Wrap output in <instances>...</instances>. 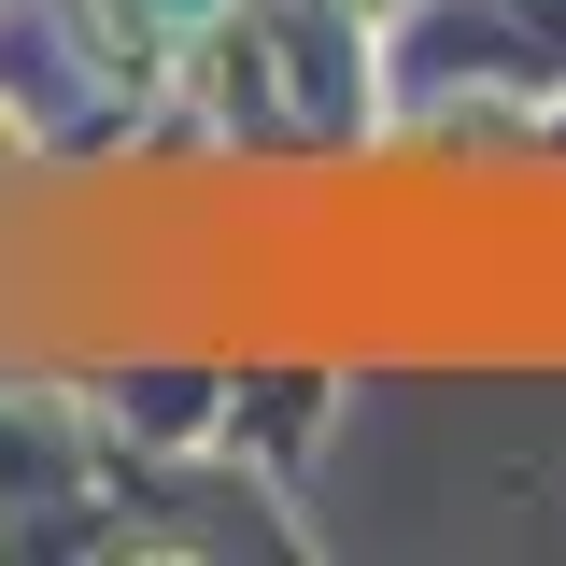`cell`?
Listing matches in <instances>:
<instances>
[{"label":"cell","instance_id":"6da1fadb","mask_svg":"<svg viewBox=\"0 0 566 566\" xmlns=\"http://www.w3.org/2000/svg\"><path fill=\"white\" fill-rule=\"evenodd\" d=\"M0 156H29V114H14V99H0Z\"/></svg>","mask_w":566,"mask_h":566}]
</instances>
